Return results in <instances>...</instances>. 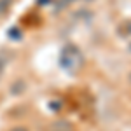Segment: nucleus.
I'll list each match as a JSON object with an SVG mask.
<instances>
[{"instance_id":"nucleus-5","label":"nucleus","mask_w":131,"mask_h":131,"mask_svg":"<svg viewBox=\"0 0 131 131\" xmlns=\"http://www.w3.org/2000/svg\"><path fill=\"white\" fill-rule=\"evenodd\" d=\"M129 84H131V72H129Z\"/></svg>"},{"instance_id":"nucleus-2","label":"nucleus","mask_w":131,"mask_h":131,"mask_svg":"<svg viewBox=\"0 0 131 131\" xmlns=\"http://www.w3.org/2000/svg\"><path fill=\"white\" fill-rule=\"evenodd\" d=\"M51 131H75V128H73V124H70V122L60 121V122H56V124H52Z\"/></svg>"},{"instance_id":"nucleus-1","label":"nucleus","mask_w":131,"mask_h":131,"mask_svg":"<svg viewBox=\"0 0 131 131\" xmlns=\"http://www.w3.org/2000/svg\"><path fill=\"white\" fill-rule=\"evenodd\" d=\"M82 65H84V56H82L81 49L73 44L65 46L61 51V67L70 73H75L82 68Z\"/></svg>"},{"instance_id":"nucleus-4","label":"nucleus","mask_w":131,"mask_h":131,"mask_svg":"<svg viewBox=\"0 0 131 131\" xmlns=\"http://www.w3.org/2000/svg\"><path fill=\"white\" fill-rule=\"evenodd\" d=\"M10 131H28V129H26V128H12Z\"/></svg>"},{"instance_id":"nucleus-3","label":"nucleus","mask_w":131,"mask_h":131,"mask_svg":"<svg viewBox=\"0 0 131 131\" xmlns=\"http://www.w3.org/2000/svg\"><path fill=\"white\" fill-rule=\"evenodd\" d=\"M117 31H119L121 37H131V21H122Z\"/></svg>"},{"instance_id":"nucleus-6","label":"nucleus","mask_w":131,"mask_h":131,"mask_svg":"<svg viewBox=\"0 0 131 131\" xmlns=\"http://www.w3.org/2000/svg\"><path fill=\"white\" fill-rule=\"evenodd\" d=\"M129 51H131V44H129Z\"/></svg>"}]
</instances>
